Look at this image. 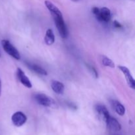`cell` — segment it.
I'll return each instance as SVG.
<instances>
[{"label":"cell","instance_id":"5bb4252c","mask_svg":"<svg viewBox=\"0 0 135 135\" xmlns=\"http://www.w3.org/2000/svg\"><path fill=\"white\" fill-rule=\"evenodd\" d=\"M102 64L105 67H111V68H114L115 67V64L113 61L109 59V58H108V57L102 56Z\"/></svg>","mask_w":135,"mask_h":135},{"label":"cell","instance_id":"30bf717a","mask_svg":"<svg viewBox=\"0 0 135 135\" xmlns=\"http://www.w3.org/2000/svg\"><path fill=\"white\" fill-rule=\"evenodd\" d=\"M51 86L54 92L58 94H62L64 92L65 86L61 82L58 80H53L51 83Z\"/></svg>","mask_w":135,"mask_h":135},{"label":"cell","instance_id":"ac0fdd59","mask_svg":"<svg viewBox=\"0 0 135 135\" xmlns=\"http://www.w3.org/2000/svg\"><path fill=\"white\" fill-rule=\"evenodd\" d=\"M71 1H74V2H76V1H79V0H71Z\"/></svg>","mask_w":135,"mask_h":135},{"label":"cell","instance_id":"ba28073f","mask_svg":"<svg viewBox=\"0 0 135 135\" xmlns=\"http://www.w3.org/2000/svg\"><path fill=\"white\" fill-rule=\"evenodd\" d=\"M119 69L122 71L123 75L125 76V78H126L127 82V84L129 85V86L133 88V89H134L135 81L134 79H133V76L131 74V72L129 69L127 67H125V66H119Z\"/></svg>","mask_w":135,"mask_h":135},{"label":"cell","instance_id":"d6986e66","mask_svg":"<svg viewBox=\"0 0 135 135\" xmlns=\"http://www.w3.org/2000/svg\"><path fill=\"white\" fill-rule=\"evenodd\" d=\"M1 51H0V57H1Z\"/></svg>","mask_w":135,"mask_h":135},{"label":"cell","instance_id":"8992f818","mask_svg":"<svg viewBox=\"0 0 135 135\" xmlns=\"http://www.w3.org/2000/svg\"><path fill=\"white\" fill-rule=\"evenodd\" d=\"M95 109H96V112L97 114L98 115L99 117L102 121L106 123L110 117V115H109V113L105 105H101V104H98L95 107Z\"/></svg>","mask_w":135,"mask_h":135},{"label":"cell","instance_id":"7a4b0ae2","mask_svg":"<svg viewBox=\"0 0 135 135\" xmlns=\"http://www.w3.org/2000/svg\"><path fill=\"white\" fill-rule=\"evenodd\" d=\"M35 100L41 105L48 108H57V104L54 99L44 94H37Z\"/></svg>","mask_w":135,"mask_h":135},{"label":"cell","instance_id":"52a82bcc","mask_svg":"<svg viewBox=\"0 0 135 135\" xmlns=\"http://www.w3.org/2000/svg\"><path fill=\"white\" fill-rule=\"evenodd\" d=\"M17 75L18 77V80L21 82V84L26 86L28 88H31L32 87V83L28 76L25 74V73L22 71V70L20 68H17Z\"/></svg>","mask_w":135,"mask_h":135},{"label":"cell","instance_id":"4fadbf2b","mask_svg":"<svg viewBox=\"0 0 135 135\" xmlns=\"http://www.w3.org/2000/svg\"><path fill=\"white\" fill-rule=\"evenodd\" d=\"M112 105H113V108H114L115 111L116 113L119 115L123 116L125 115V108L122 104L118 101H112Z\"/></svg>","mask_w":135,"mask_h":135},{"label":"cell","instance_id":"7c38bea8","mask_svg":"<svg viewBox=\"0 0 135 135\" xmlns=\"http://www.w3.org/2000/svg\"><path fill=\"white\" fill-rule=\"evenodd\" d=\"M44 42L48 46H51L55 42V36L51 29H47L44 36Z\"/></svg>","mask_w":135,"mask_h":135},{"label":"cell","instance_id":"3957f363","mask_svg":"<svg viewBox=\"0 0 135 135\" xmlns=\"http://www.w3.org/2000/svg\"><path fill=\"white\" fill-rule=\"evenodd\" d=\"M1 45L3 46V48L5 50V52L13 58H15L17 60H19L21 59V55L18 50L11 44L9 40H3L1 41Z\"/></svg>","mask_w":135,"mask_h":135},{"label":"cell","instance_id":"6da1fadb","mask_svg":"<svg viewBox=\"0 0 135 135\" xmlns=\"http://www.w3.org/2000/svg\"><path fill=\"white\" fill-rule=\"evenodd\" d=\"M44 3L54 18V22L57 28L59 35L61 38H66L68 35V31H67V26L65 23L61 12L60 11L59 8L55 6L51 1L46 0L45 1Z\"/></svg>","mask_w":135,"mask_h":135},{"label":"cell","instance_id":"5b68a950","mask_svg":"<svg viewBox=\"0 0 135 135\" xmlns=\"http://www.w3.org/2000/svg\"><path fill=\"white\" fill-rule=\"evenodd\" d=\"M95 16L98 21L100 22H108L112 18V13L108 7H102L100 9L98 13Z\"/></svg>","mask_w":135,"mask_h":135},{"label":"cell","instance_id":"9a60e30c","mask_svg":"<svg viewBox=\"0 0 135 135\" xmlns=\"http://www.w3.org/2000/svg\"><path fill=\"white\" fill-rule=\"evenodd\" d=\"M87 67H88V68L90 70V71L92 72V73L93 74V75L95 76V77L96 78L98 77V74L97 71H96V69H95L94 67H92V66L89 65H87Z\"/></svg>","mask_w":135,"mask_h":135},{"label":"cell","instance_id":"9c48e42d","mask_svg":"<svg viewBox=\"0 0 135 135\" xmlns=\"http://www.w3.org/2000/svg\"><path fill=\"white\" fill-rule=\"evenodd\" d=\"M105 123H106V125L108 129L109 130L112 131L118 132L121 130V124L118 122V121L116 119L113 118V117H111V116L109 118V119H108V121Z\"/></svg>","mask_w":135,"mask_h":135},{"label":"cell","instance_id":"e0dca14e","mask_svg":"<svg viewBox=\"0 0 135 135\" xmlns=\"http://www.w3.org/2000/svg\"><path fill=\"white\" fill-rule=\"evenodd\" d=\"M1 79H0V96H1Z\"/></svg>","mask_w":135,"mask_h":135},{"label":"cell","instance_id":"277c9868","mask_svg":"<svg viewBox=\"0 0 135 135\" xmlns=\"http://www.w3.org/2000/svg\"><path fill=\"white\" fill-rule=\"evenodd\" d=\"M11 121L13 125L17 127L22 126L27 121V117L25 113L21 112H17L11 117Z\"/></svg>","mask_w":135,"mask_h":135},{"label":"cell","instance_id":"8fae6325","mask_svg":"<svg viewBox=\"0 0 135 135\" xmlns=\"http://www.w3.org/2000/svg\"><path fill=\"white\" fill-rule=\"evenodd\" d=\"M26 65H27V67H28L29 69H30L32 71H34V72L36 73L39 74V75H44V76L47 75V71H46L45 69H44L42 67H40V66L38 65L33 64V63H26Z\"/></svg>","mask_w":135,"mask_h":135},{"label":"cell","instance_id":"2e32d148","mask_svg":"<svg viewBox=\"0 0 135 135\" xmlns=\"http://www.w3.org/2000/svg\"><path fill=\"white\" fill-rule=\"evenodd\" d=\"M113 24H114L115 27L117 28H122V25H121L119 22H117V21H115L114 22H113Z\"/></svg>","mask_w":135,"mask_h":135}]
</instances>
